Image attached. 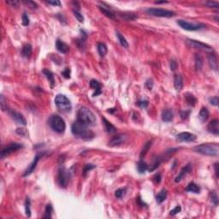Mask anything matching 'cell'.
Here are the masks:
<instances>
[{"label": "cell", "instance_id": "8d00e7d4", "mask_svg": "<svg viewBox=\"0 0 219 219\" xmlns=\"http://www.w3.org/2000/svg\"><path fill=\"white\" fill-rule=\"evenodd\" d=\"M151 146V141H148L147 143L145 144V146L143 147V149H142L141 152V158H143V157H145L146 155V153L148 152V151L150 149V147Z\"/></svg>", "mask_w": 219, "mask_h": 219}, {"label": "cell", "instance_id": "c3c4849f", "mask_svg": "<svg viewBox=\"0 0 219 219\" xmlns=\"http://www.w3.org/2000/svg\"><path fill=\"white\" fill-rule=\"evenodd\" d=\"M62 75H63V76L66 79H69L70 78V69L69 68H66V69L62 72Z\"/></svg>", "mask_w": 219, "mask_h": 219}, {"label": "cell", "instance_id": "44dd1931", "mask_svg": "<svg viewBox=\"0 0 219 219\" xmlns=\"http://www.w3.org/2000/svg\"><path fill=\"white\" fill-rule=\"evenodd\" d=\"M174 86L176 90L181 91L183 88V79L181 75H176L174 77Z\"/></svg>", "mask_w": 219, "mask_h": 219}, {"label": "cell", "instance_id": "4fadbf2b", "mask_svg": "<svg viewBox=\"0 0 219 219\" xmlns=\"http://www.w3.org/2000/svg\"><path fill=\"white\" fill-rule=\"evenodd\" d=\"M196 140V135L189 132H182L176 135V141L180 142H193Z\"/></svg>", "mask_w": 219, "mask_h": 219}, {"label": "cell", "instance_id": "9f6ffc18", "mask_svg": "<svg viewBox=\"0 0 219 219\" xmlns=\"http://www.w3.org/2000/svg\"><path fill=\"white\" fill-rule=\"evenodd\" d=\"M154 180L156 181V183H159L161 181V175L160 174H157L156 176H154Z\"/></svg>", "mask_w": 219, "mask_h": 219}, {"label": "cell", "instance_id": "603a6c76", "mask_svg": "<svg viewBox=\"0 0 219 219\" xmlns=\"http://www.w3.org/2000/svg\"><path fill=\"white\" fill-rule=\"evenodd\" d=\"M209 116H210V112L208 111V109L206 107H202L200 111H199V120L201 121L202 122H205L208 120Z\"/></svg>", "mask_w": 219, "mask_h": 219}, {"label": "cell", "instance_id": "1f68e13d", "mask_svg": "<svg viewBox=\"0 0 219 219\" xmlns=\"http://www.w3.org/2000/svg\"><path fill=\"white\" fill-rule=\"evenodd\" d=\"M116 37H117V39L119 40V42H120L121 46H123L124 48H128L129 47V43H128V41L126 40L124 37H123V35H122L119 33V32H116Z\"/></svg>", "mask_w": 219, "mask_h": 219}, {"label": "cell", "instance_id": "ba28073f", "mask_svg": "<svg viewBox=\"0 0 219 219\" xmlns=\"http://www.w3.org/2000/svg\"><path fill=\"white\" fill-rule=\"evenodd\" d=\"M23 146L20 143H10L9 145L6 146L5 148H3L1 151V158L2 159H5L6 157H8L9 155L11 153H13L15 151H16L19 149H22Z\"/></svg>", "mask_w": 219, "mask_h": 219}, {"label": "cell", "instance_id": "f907efd6", "mask_svg": "<svg viewBox=\"0 0 219 219\" xmlns=\"http://www.w3.org/2000/svg\"><path fill=\"white\" fill-rule=\"evenodd\" d=\"M24 3H25V4H27V5H29L32 9H37V8H38V5H37V4H36V3H35V2H33V1H27H27H25Z\"/></svg>", "mask_w": 219, "mask_h": 219}, {"label": "cell", "instance_id": "6da1fadb", "mask_svg": "<svg viewBox=\"0 0 219 219\" xmlns=\"http://www.w3.org/2000/svg\"><path fill=\"white\" fill-rule=\"evenodd\" d=\"M87 127L88 126L77 120L71 126V132L75 137L81 138L84 141H91L94 138V133Z\"/></svg>", "mask_w": 219, "mask_h": 219}, {"label": "cell", "instance_id": "74e56055", "mask_svg": "<svg viewBox=\"0 0 219 219\" xmlns=\"http://www.w3.org/2000/svg\"><path fill=\"white\" fill-rule=\"evenodd\" d=\"M122 17L128 21H133L137 18V16L133 13H124V15H122Z\"/></svg>", "mask_w": 219, "mask_h": 219}, {"label": "cell", "instance_id": "d6a6232c", "mask_svg": "<svg viewBox=\"0 0 219 219\" xmlns=\"http://www.w3.org/2000/svg\"><path fill=\"white\" fill-rule=\"evenodd\" d=\"M186 101H187L188 104L191 105V106H194L196 102H197V99H195V97H194L193 94L187 93V94H186Z\"/></svg>", "mask_w": 219, "mask_h": 219}, {"label": "cell", "instance_id": "4316f807", "mask_svg": "<svg viewBox=\"0 0 219 219\" xmlns=\"http://www.w3.org/2000/svg\"><path fill=\"white\" fill-rule=\"evenodd\" d=\"M103 122H104V128H105V130L107 131L108 133H115L116 131V129L115 128V126L114 125H112V123H111L109 121L106 119V118H104L103 117Z\"/></svg>", "mask_w": 219, "mask_h": 219}, {"label": "cell", "instance_id": "94428289", "mask_svg": "<svg viewBox=\"0 0 219 219\" xmlns=\"http://www.w3.org/2000/svg\"><path fill=\"white\" fill-rule=\"evenodd\" d=\"M168 2L167 1H162V2H156L155 4H157V5H160V4H167Z\"/></svg>", "mask_w": 219, "mask_h": 219}, {"label": "cell", "instance_id": "4dcf8cb0", "mask_svg": "<svg viewBox=\"0 0 219 219\" xmlns=\"http://www.w3.org/2000/svg\"><path fill=\"white\" fill-rule=\"evenodd\" d=\"M137 170L140 174H144L148 170V165L143 160H140L137 163Z\"/></svg>", "mask_w": 219, "mask_h": 219}, {"label": "cell", "instance_id": "cb8c5ba5", "mask_svg": "<svg viewBox=\"0 0 219 219\" xmlns=\"http://www.w3.org/2000/svg\"><path fill=\"white\" fill-rule=\"evenodd\" d=\"M43 74L46 75V77L47 79L50 84H51V87H53L55 86V78H54V75L52 74V71H50L47 69H43Z\"/></svg>", "mask_w": 219, "mask_h": 219}, {"label": "cell", "instance_id": "11a10c76", "mask_svg": "<svg viewBox=\"0 0 219 219\" xmlns=\"http://www.w3.org/2000/svg\"><path fill=\"white\" fill-rule=\"evenodd\" d=\"M5 97H4L3 95H1V107H2V110H3V111H5Z\"/></svg>", "mask_w": 219, "mask_h": 219}, {"label": "cell", "instance_id": "680465c9", "mask_svg": "<svg viewBox=\"0 0 219 219\" xmlns=\"http://www.w3.org/2000/svg\"><path fill=\"white\" fill-rule=\"evenodd\" d=\"M215 172H216V176L218 177V163H215Z\"/></svg>", "mask_w": 219, "mask_h": 219}, {"label": "cell", "instance_id": "7a4b0ae2", "mask_svg": "<svg viewBox=\"0 0 219 219\" xmlns=\"http://www.w3.org/2000/svg\"><path fill=\"white\" fill-rule=\"evenodd\" d=\"M193 150L205 156L216 157L219 153V145L217 143H205L194 146Z\"/></svg>", "mask_w": 219, "mask_h": 219}, {"label": "cell", "instance_id": "7402d4cb", "mask_svg": "<svg viewBox=\"0 0 219 219\" xmlns=\"http://www.w3.org/2000/svg\"><path fill=\"white\" fill-rule=\"evenodd\" d=\"M162 120L165 122H170L173 121V118H174V114L172 112L171 110H164L162 111Z\"/></svg>", "mask_w": 219, "mask_h": 219}, {"label": "cell", "instance_id": "5b68a950", "mask_svg": "<svg viewBox=\"0 0 219 219\" xmlns=\"http://www.w3.org/2000/svg\"><path fill=\"white\" fill-rule=\"evenodd\" d=\"M55 104L57 109L62 112H69L72 109L70 100L64 94L57 95L55 98Z\"/></svg>", "mask_w": 219, "mask_h": 219}, {"label": "cell", "instance_id": "277c9868", "mask_svg": "<svg viewBox=\"0 0 219 219\" xmlns=\"http://www.w3.org/2000/svg\"><path fill=\"white\" fill-rule=\"evenodd\" d=\"M48 123L52 130L58 133H63L66 129L64 120L58 115H52L48 121Z\"/></svg>", "mask_w": 219, "mask_h": 219}, {"label": "cell", "instance_id": "d590c367", "mask_svg": "<svg viewBox=\"0 0 219 219\" xmlns=\"http://www.w3.org/2000/svg\"><path fill=\"white\" fill-rule=\"evenodd\" d=\"M25 212L27 217H31V202L29 198H27L25 200Z\"/></svg>", "mask_w": 219, "mask_h": 219}, {"label": "cell", "instance_id": "484cf974", "mask_svg": "<svg viewBox=\"0 0 219 219\" xmlns=\"http://www.w3.org/2000/svg\"><path fill=\"white\" fill-rule=\"evenodd\" d=\"M186 191L189 192V193H200V188L198 186L196 183L194 182H190L188 187L186 188Z\"/></svg>", "mask_w": 219, "mask_h": 219}, {"label": "cell", "instance_id": "9a60e30c", "mask_svg": "<svg viewBox=\"0 0 219 219\" xmlns=\"http://www.w3.org/2000/svg\"><path fill=\"white\" fill-rule=\"evenodd\" d=\"M191 170H192V165H191V163H188L186 166H184V167L181 170L179 175L176 176V179H175V181H176V182H180L182 180L185 176H187L188 173L191 172Z\"/></svg>", "mask_w": 219, "mask_h": 219}, {"label": "cell", "instance_id": "8992f818", "mask_svg": "<svg viewBox=\"0 0 219 219\" xmlns=\"http://www.w3.org/2000/svg\"><path fill=\"white\" fill-rule=\"evenodd\" d=\"M146 12L153 16L158 17H173L176 16V13L171 10L160 9V8H149L146 9Z\"/></svg>", "mask_w": 219, "mask_h": 219}, {"label": "cell", "instance_id": "30bf717a", "mask_svg": "<svg viewBox=\"0 0 219 219\" xmlns=\"http://www.w3.org/2000/svg\"><path fill=\"white\" fill-rule=\"evenodd\" d=\"M188 44L191 47L195 48V49H199V50H202L205 52H213V49L209 45L205 43H202L200 41L198 40H194V39H188Z\"/></svg>", "mask_w": 219, "mask_h": 219}, {"label": "cell", "instance_id": "83f0119b", "mask_svg": "<svg viewBox=\"0 0 219 219\" xmlns=\"http://www.w3.org/2000/svg\"><path fill=\"white\" fill-rule=\"evenodd\" d=\"M167 194H168L167 190H166V189H162V190L159 193V194L157 195V197H156L157 202H158L159 204H162V203L166 199Z\"/></svg>", "mask_w": 219, "mask_h": 219}, {"label": "cell", "instance_id": "f5cc1de1", "mask_svg": "<svg viewBox=\"0 0 219 219\" xmlns=\"http://www.w3.org/2000/svg\"><path fill=\"white\" fill-rule=\"evenodd\" d=\"M189 115V111H181V119H187L188 116Z\"/></svg>", "mask_w": 219, "mask_h": 219}, {"label": "cell", "instance_id": "ac0fdd59", "mask_svg": "<svg viewBox=\"0 0 219 219\" xmlns=\"http://www.w3.org/2000/svg\"><path fill=\"white\" fill-rule=\"evenodd\" d=\"M90 86L95 90L94 93L93 94V97H96V96H98V95L101 94V93H102V90H101V84L99 83L98 81H96V80H92L90 82Z\"/></svg>", "mask_w": 219, "mask_h": 219}, {"label": "cell", "instance_id": "ee69618b", "mask_svg": "<svg viewBox=\"0 0 219 219\" xmlns=\"http://www.w3.org/2000/svg\"><path fill=\"white\" fill-rule=\"evenodd\" d=\"M137 104L141 108H146L148 106V104H149V102L147 100H139Z\"/></svg>", "mask_w": 219, "mask_h": 219}, {"label": "cell", "instance_id": "6f0895ef", "mask_svg": "<svg viewBox=\"0 0 219 219\" xmlns=\"http://www.w3.org/2000/svg\"><path fill=\"white\" fill-rule=\"evenodd\" d=\"M9 5H12L13 7H16L18 5H19V2H16V1H8L7 2Z\"/></svg>", "mask_w": 219, "mask_h": 219}, {"label": "cell", "instance_id": "8fae6325", "mask_svg": "<svg viewBox=\"0 0 219 219\" xmlns=\"http://www.w3.org/2000/svg\"><path fill=\"white\" fill-rule=\"evenodd\" d=\"M45 154H46V152H45V151H42V152H39V153H38V154L35 156V159L33 160V162L30 163V165L28 166V168H27L26 170H25V172H24V174H23V176H24V177L29 176V175H31L33 172L35 171V170L36 169V167H37V163L39 162V160L40 159V158H42Z\"/></svg>", "mask_w": 219, "mask_h": 219}, {"label": "cell", "instance_id": "f546056e", "mask_svg": "<svg viewBox=\"0 0 219 219\" xmlns=\"http://www.w3.org/2000/svg\"><path fill=\"white\" fill-rule=\"evenodd\" d=\"M194 61H195V69L197 71L201 70L203 67V58L199 54H195L194 56Z\"/></svg>", "mask_w": 219, "mask_h": 219}, {"label": "cell", "instance_id": "2e32d148", "mask_svg": "<svg viewBox=\"0 0 219 219\" xmlns=\"http://www.w3.org/2000/svg\"><path fill=\"white\" fill-rule=\"evenodd\" d=\"M208 131L211 133L212 134L215 135H218L219 134V122L217 119H215L210 122V123L208 124Z\"/></svg>", "mask_w": 219, "mask_h": 219}, {"label": "cell", "instance_id": "bcb514c9", "mask_svg": "<svg viewBox=\"0 0 219 219\" xmlns=\"http://www.w3.org/2000/svg\"><path fill=\"white\" fill-rule=\"evenodd\" d=\"M181 207L180 206H176L173 210H171L170 211V214L172 215V216H175V215H176L177 213L181 212Z\"/></svg>", "mask_w": 219, "mask_h": 219}, {"label": "cell", "instance_id": "836d02e7", "mask_svg": "<svg viewBox=\"0 0 219 219\" xmlns=\"http://www.w3.org/2000/svg\"><path fill=\"white\" fill-rule=\"evenodd\" d=\"M53 212V207L51 204H48L46 210H45V215H44V218H52V214Z\"/></svg>", "mask_w": 219, "mask_h": 219}, {"label": "cell", "instance_id": "f6af8a7d", "mask_svg": "<svg viewBox=\"0 0 219 219\" xmlns=\"http://www.w3.org/2000/svg\"><path fill=\"white\" fill-rule=\"evenodd\" d=\"M16 133L19 134V135H22V136H24L26 137L28 135V133L25 129H16Z\"/></svg>", "mask_w": 219, "mask_h": 219}, {"label": "cell", "instance_id": "d4e9b609", "mask_svg": "<svg viewBox=\"0 0 219 219\" xmlns=\"http://www.w3.org/2000/svg\"><path fill=\"white\" fill-rule=\"evenodd\" d=\"M32 54V46L30 44H25L22 48V55L23 57L28 58Z\"/></svg>", "mask_w": 219, "mask_h": 219}, {"label": "cell", "instance_id": "f35d334b", "mask_svg": "<svg viewBox=\"0 0 219 219\" xmlns=\"http://www.w3.org/2000/svg\"><path fill=\"white\" fill-rule=\"evenodd\" d=\"M74 16L77 19V21H79L80 22H84V17H83L82 14L79 10H74Z\"/></svg>", "mask_w": 219, "mask_h": 219}, {"label": "cell", "instance_id": "7c38bea8", "mask_svg": "<svg viewBox=\"0 0 219 219\" xmlns=\"http://www.w3.org/2000/svg\"><path fill=\"white\" fill-rule=\"evenodd\" d=\"M9 114L10 117L13 119L17 124L22 125V126H26L27 125V121L25 119V117L23 116L22 114H21L20 112L16 111L13 110H9Z\"/></svg>", "mask_w": 219, "mask_h": 219}, {"label": "cell", "instance_id": "db71d44e", "mask_svg": "<svg viewBox=\"0 0 219 219\" xmlns=\"http://www.w3.org/2000/svg\"><path fill=\"white\" fill-rule=\"evenodd\" d=\"M48 4L54 5V6H60L61 5L60 1H48Z\"/></svg>", "mask_w": 219, "mask_h": 219}, {"label": "cell", "instance_id": "e0dca14e", "mask_svg": "<svg viewBox=\"0 0 219 219\" xmlns=\"http://www.w3.org/2000/svg\"><path fill=\"white\" fill-rule=\"evenodd\" d=\"M208 63L210 65V69H213L215 71L217 70L218 68V65H217V57L215 55L214 53H210L208 54Z\"/></svg>", "mask_w": 219, "mask_h": 219}, {"label": "cell", "instance_id": "ffe728a7", "mask_svg": "<svg viewBox=\"0 0 219 219\" xmlns=\"http://www.w3.org/2000/svg\"><path fill=\"white\" fill-rule=\"evenodd\" d=\"M99 7L100 11H101L104 16H106L107 17L111 18V19H115V14H114V12H113L112 10H111L110 8H108V6H105V5L103 4L102 5H99Z\"/></svg>", "mask_w": 219, "mask_h": 219}, {"label": "cell", "instance_id": "7bdbcfd3", "mask_svg": "<svg viewBox=\"0 0 219 219\" xmlns=\"http://www.w3.org/2000/svg\"><path fill=\"white\" fill-rule=\"evenodd\" d=\"M211 201H212V203L214 204L215 206L218 205V198H217V193H215L214 191L211 193Z\"/></svg>", "mask_w": 219, "mask_h": 219}, {"label": "cell", "instance_id": "816d5d0a", "mask_svg": "<svg viewBox=\"0 0 219 219\" xmlns=\"http://www.w3.org/2000/svg\"><path fill=\"white\" fill-rule=\"evenodd\" d=\"M177 69V63L175 60L170 61V69L172 71H175Z\"/></svg>", "mask_w": 219, "mask_h": 219}, {"label": "cell", "instance_id": "d6986e66", "mask_svg": "<svg viewBox=\"0 0 219 219\" xmlns=\"http://www.w3.org/2000/svg\"><path fill=\"white\" fill-rule=\"evenodd\" d=\"M56 48L57 50L59 52H61V53H67L69 50V46L66 43H64V41L60 40V39H57V40Z\"/></svg>", "mask_w": 219, "mask_h": 219}, {"label": "cell", "instance_id": "681fc988", "mask_svg": "<svg viewBox=\"0 0 219 219\" xmlns=\"http://www.w3.org/2000/svg\"><path fill=\"white\" fill-rule=\"evenodd\" d=\"M146 86L149 89V90H151L152 87H153V82L151 79H148L146 82Z\"/></svg>", "mask_w": 219, "mask_h": 219}, {"label": "cell", "instance_id": "3957f363", "mask_svg": "<svg viewBox=\"0 0 219 219\" xmlns=\"http://www.w3.org/2000/svg\"><path fill=\"white\" fill-rule=\"evenodd\" d=\"M77 120L86 126H94L96 124V116L93 112L86 107H81L79 109Z\"/></svg>", "mask_w": 219, "mask_h": 219}, {"label": "cell", "instance_id": "9c48e42d", "mask_svg": "<svg viewBox=\"0 0 219 219\" xmlns=\"http://www.w3.org/2000/svg\"><path fill=\"white\" fill-rule=\"evenodd\" d=\"M69 172L64 169V168H62L59 170L58 171V176H57V181H58V183L60 185L61 187L63 188H66L67 185L69 183Z\"/></svg>", "mask_w": 219, "mask_h": 219}, {"label": "cell", "instance_id": "f1b7e54d", "mask_svg": "<svg viewBox=\"0 0 219 219\" xmlns=\"http://www.w3.org/2000/svg\"><path fill=\"white\" fill-rule=\"evenodd\" d=\"M98 52H99V54L100 55V57H104L108 52V48L106 46V45L104 43H102V42L98 43Z\"/></svg>", "mask_w": 219, "mask_h": 219}, {"label": "cell", "instance_id": "ab89813d", "mask_svg": "<svg viewBox=\"0 0 219 219\" xmlns=\"http://www.w3.org/2000/svg\"><path fill=\"white\" fill-rule=\"evenodd\" d=\"M22 25L23 26H28L29 25V17H28V16H27V13H23L22 15Z\"/></svg>", "mask_w": 219, "mask_h": 219}, {"label": "cell", "instance_id": "b9f144b4", "mask_svg": "<svg viewBox=\"0 0 219 219\" xmlns=\"http://www.w3.org/2000/svg\"><path fill=\"white\" fill-rule=\"evenodd\" d=\"M94 168H95V165H93V164H91V163H87V164H86V166L84 167V170H83V175L85 176L87 172L90 171L91 170H93V169H94Z\"/></svg>", "mask_w": 219, "mask_h": 219}, {"label": "cell", "instance_id": "60d3db41", "mask_svg": "<svg viewBox=\"0 0 219 219\" xmlns=\"http://www.w3.org/2000/svg\"><path fill=\"white\" fill-rule=\"evenodd\" d=\"M205 5H206V6H208V7H210V8H218L219 7L218 3L214 2V1H208V2H206Z\"/></svg>", "mask_w": 219, "mask_h": 219}, {"label": "cell", "instance_id": "7dc6e473", "mask_svg": "<svg viewBox=\"0 0 219 219\" xmlns=\"http://www.w3.org/2000/svg\"><path fill=\"white\" fill-rule=\"evenodd\" d=\"M210 103L212 105H214V106H217V105H218V103H219L218 97H217V96H216V97H213V98H210Z\"/></svg>", "mask_w": 219, "mask_h": 219}, {"label": "cell", "instance_id": "e575fe53", "mask_svg": "<svg viewBox=\"0 0 219 219\" xmlns=\"http://www.w3.org/2000/svg\"><path fill=\"white\" fill-rule=\"evenodd\" d=\"M127 193V188H118L117 190H116L115 192V196H116L117 199H122V197H124Z\"/></svg>", "mask_w": 219, "mask_h": 219}, {"label": "cell", "instance_id": "52a82bcc", "mask_svg": "<svg viewBox=\"0 0 219 219\" xmlns=\"http://www.w3.org/2000/svg\"><path fill=\"white\" fill-rule=\"evenodd\" d=\"M177 24L185 30L187 31H197L200 30L202 28H205L206 25L202 23H191L184 20H178Z\"/></svg>", "mask_w": 219, "mask_h": 219}, {"label": "cell", "instance_id": "91938a15", "mask_svg": "<svg viewBox=\"0 0 219 219\" xmlns=\"http://www.w3.org/2000/svg\"><path fill=\"white\" fill-rule=\"evenodd\" d=\"M137 203H138V204H140V205H141V206H146V204H145V203H143V202L141 201V199L140 197H139L137 199Z\"/></svg>", "mask_w": 219, "mask_h": 219}, {"label": "cell", "instance_id": "5bb4252c", "mask_svg": "<svg viewBox=\"0 0 219 219\" xmlns=\"http://www.w3.org/2000/svg\"><path fill=\"white\" fill-rule=\"evenodd\" d=\"M127 140V135L125 133H118L115 135L114 137L109 141V146H117L124 143Z\"/></svg>", "mask_w": 219, "mask_h": 219}]
</instances>
